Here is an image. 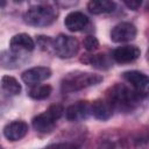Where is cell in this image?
Instances as JSON below:
<instances>
[{"mask_svg":"<svg viewBox=\"0 0 149 149\" xmlns=\"http://www.w3.org/2000/svg\"><path fill=\"white\" fill-rule=\"evenodd\" d=\"M144 95V93H141L135 88H129L123 84H115L109 87L106 98L112 102L114 109L129 112L139 105Z\"/></svg>","mask_w":149,"mask_h":149,"instance_id":"cell-1","label":"cell"},{"mask_svg":"<svg viewBox=\"0 0 149 149\" xmlns=\"http://www.w3.org/2000/svg\"><path fill=\"white\" fill-rule=\"evenodd\" d=\"M57 17V8L52 0H36L23 15L24 21L35 27L50 26Z\"/></svg>","mask_w":149,"mask_h":149,"instance_id":"cell-2","label":"cell"},{"mask_svg":"<svg viewBox=\"0 0 149 149\" xmlns=\"http://www.w3.org/2000/svg\"><path fill=\"white\" fill-rule=\"evenodd\" d=\"M100 81H102V77L100 74L84 71H73L68 73L62 79L61 88L63 93H72L97 85Z\"/></svg>","mask_w":149,"mask_h":149,"instance_id":"cell-3","label":"cell"},{"mask_svg":"<svg viewBox=\"0 0 149 149\" xmlns=\"http://www.w3.org/2000/svg\"><path fill=\"white\" fill-rule=\"evenodd\" d=\"M64 108L62 105H51L45 112L36 115L31 123L36 132L41 134L51 133L56 126V121L63 115Z\"/></svg>","mask_w":149,"mask_h":149,"instance_id":"cell-4","label":"cell"},{"mask_svg":"<svg viewBox=\"0 0 149 149\" xmlns=\"http://www.w3.org/2000/svg\"><path fill=\"white\" fill-rule=\"evenodd\" d=\"M52 49L58 57L71 58L78 52L79 42L72 36L59 34L55 40H52Z\"/></svg>","mask_w":149,"mask_h":149,"instance_id":"cell-5","label":"cell"},{"mask_svg":"<svg viewBox=\"0 0 149 149\" xmlns=\"http://www.w3.org/2000/svg\"><path fill=\"white\" fill-rule=\"evenodd\" d=\"M137 30L136 27L130 22H121L118 23L111 30V40L115 43L129 42L136 37Z\"/></svg>","mask_w":149,"mask_h":149,"instance_id":"cell-6","label":"cell"},{"mask_svg":"<svg viewBox=\"0 0 149 149\" xmlns=\"http://www.w3.org/2000/svg\"><path fill=\"white\" fill-rule=\"evenodd\" d=\"M141 50L136 45H121L113 50L112 58L120 64L134 62L140 57Z\"/></svg>","mask_w":149,"mask_h":149,"instance_id":"cell-7","label":"cell"},{"mask_svg":"<svg viewBox=\"0 0 149 149\" xmlns=\"http://www.w3.org/2000/svg\"><path fill=\"white\" fill-rule=\"evenodd\" d=\"M65 118L69 121H81L91 114V104L87 101H77L65 109Z\"/></svg>","mask_w":149,"mask_h":149,"instance_id":"cell-8","label":"cell"},{"mask_svg":"<svg viewBox=\"0 0 149 149\" xmlns=\"http://www.w3.org/2000/svg\"><path fill=\"white\" fill-rule=\"evenodd\" d=\"M51 76V70L47 66H35L31 69L26 70L22 73V80L27 84V85H36L40 84L42 81H44L45 79L50 78Z\"/></svg>","mask_w":149,"mask_h":149,"instance_id":"cell-9","label":"cell"},{"mask_svg":"<svg viewBox=\"0 0 149 149\" xmlns=\"http://www.w3.org/2000/svg\"><path fill=\"white\" fill-rule=\"evenodd\" d=\"M123 79L132 85L133 88H135L136 91L141 92V93H147V88L149 85V78L147 74H144L143 72L136 71V70H132V71H126L122 73Z\"/></svg>","mask_w":149,"mask_h":149,"instance_id":"cell-10","label":"cell"},{"mask_svg":"<svg viewBox=\"0 0 149 149\" xmlns=\"http://www.w3.org/2000/svg\"><path fill=\"white\" fill-rule=\"evenodd\" d=\"M114 112V107L112 102L105 99H97L91 104V114L98 120H107L112 116Z\"/></svg>","mask_w":149,"mask_h":149,"instance_id":"cell-11","label":"cell"},{"mask_svg":"<svg viewBox=\"0 0 149 149\" xmlns=\"http://www.w3.org/2000/svg\"><path fill=\"white\" fill-rule=\"evenodd\" d=\"M28 133V125L24 121L16 120L7 123L3 128V135L9 141H19Z\"/></svg>","mask_w":149,"mask_h":149,"instance_id":"cell-12","label":"cell"},{"mask_svg":"<svg viewBox=\"0 0 149 149\" xmlns=\"http://www.w3.org/2000/svg\"><path fill=\"white\" fill-rule=\"evenodd\" d=\"M9 48L12 51L21 52V51H33L35 49L34 40L24 33L14 35L9 41Z\"/></svg>","mask_w":149,"mask_h":149,"instance_id":"cell-13","label":"cell"},{"mask_svg":"<svg viewBox=\"0 0 149 149\" xmlns=\"http://www.w3.org/2000/svg\"><path fill=\"white\" fill-rule=\"evenodd\" d=\"M64 24L70 31H80L88 24V17L81 12H71L64 19Z\"/></svg>","mask_w":149,"mask_h":149,"instance_id":"cell-14","label":"cell"},{"mask_svg":"<svg viewBox=\"0 0 149 149\" xmlns=\"http://www.w3.org/2000/svg\"><path fill=\"white\" fill-rule=\"evenodd\" d=\"M87 9L93 15L112 13L115 9V2L113 0H90Z\"/></svg>","mask_w":149,"mask_h":149,"instance_id":"cell-15","label":"cell"},{"mask_svg":"<svg viewBox=\"0 0 149 149\" xmlns=\"http://www.w3.org/2000/svg\"><path fill=\"white\" fill-rule=\"evenodd\" d=\"M83 63L86 64H91L92 66L100 69V70H107L112 66V61L111 58L105 55V54H98V55H85V57H83L80 59Z\"/></svg>","mask_w":149,"mask_h":149,"instance_id":"cell-16","label":"cell"},{"mask_svg":"<svg viewBox=\"0 0 149 149\" xmlns=\"http://www.w3.org/2000/svg\"><path fill=\"white\" fill-rule=\"evenodd\" d=\"M51 91H52V88L50 85L36 84V85H31V88L29 90L28 95L34 100H43L50 95Z\"/></svg>","mask_w":149,"mask_h":149,"instance_id":"cell-17","label":"cell"},{"mask_svg":"<svg viewBox=\"0 0 149 149\" xmlns=\"http://www.w3.org/2000/svg\"><path fill=\"white\" fill-rule=\"evenodd\" d=\"M1 86L7 93L13 94V95L19 94L22 90L20 83L12 76H3L1 78Z\"/></svg>","mask_w":149,"mask_h":149,"instance_id":"cell-18","label":"cell"},{"mask_svg":"<svg viewBox=\"0 0 149 149\" xmlns=\"http://www.w3.org/2000/svg\"><path fill=\"white\" fill-rule=\"evenodd\" d=\"M20 52H15V51H3L0 54V63L5 66V68H9V69H13L15 66H17V64L20 63L19 58L20 56H17Z\"/></svg>","mask_w":149,"mask_h":149,"instance_id":"cell-19","label":"cell"},{"mask_svg":"<svg viewBox=\"0 0 149 149\" xmlns=\"http://www.w3.org/2000/svg\"><path fill=\"white\" fill-rule=\"evenodd\" d=\"M83 45H84V48H85L87 51H94V50L98 49V47H99V41L97 40L95 36L90 35V36H86V37L84 38Z\"/></svg>","mask_w":149,"mask_h":149,"instance_id":"cell-20","label":"cell"},{"mask_svg":"<svg viewBox=\"0 0 149 149\" xmlns=\"http://www.w3.org/2000/svg\"><path fill=\"white\" fill-rule=\"evenodd\" d=\"M37 44L42 50H48L50 47H52V40L49 38L48 36H38Z\"/></svg>","mask_w":149,"mask_h":149,"instance_id":"cell-21","label":"cell"},{"mask_svg":"<svg viewBox=\"0 0 149 149\" xmlns=\"http://www.w3.org/2000/svg\"><path fill=\"white\" fill-rule=\"evenodd\" d=\"M122 2L132 10H136L141 7L143 0H122Z\"/></svg>","mask_w":149,"mask_h":149,"instance_id":"cell-22","label":"cell"},{"mask_svg":"<svg viewBox=\"0 0 149 149\" xmlns=\"http://www.w3.org/2000/svg\"><path fill=\"white\" fill-rule=\"evenodd\" d=\"M6 2H7V0H0V8L5 7L6 6Z\"/></svg>","mask_w":149,"mask_h":149,"instance_id":"cell-23","label":"cell"},{"mask_svg":"<svg viewBox=\"0 0 149 149\" xmlns=\"http://www.w3.org/2000/svg\"><path fill=\"white\" fill-rule=\"evenodd\" d=\"M14 2H16V3H21V2H23L24 0H13Z\"/></svg>","mask_w":149,"mask_h":149,"instance_id":"cell-24","label":"cell"}]
</instances>
